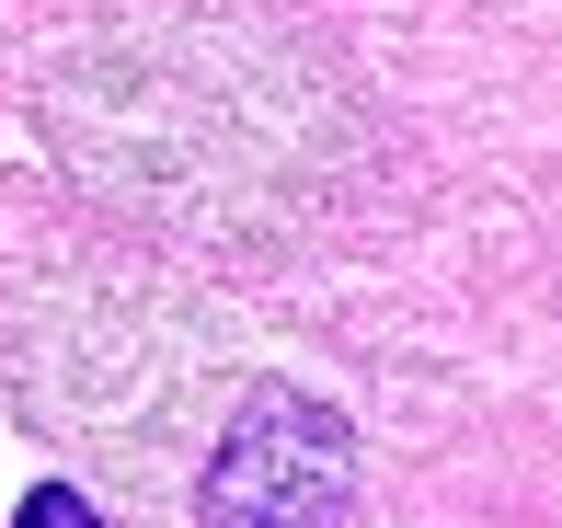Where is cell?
<instances>
[{
    "instance_id": "277c9868",
    "label": "cell",
    "mask_w": 562,
    "mask_h": 528,
    "mask_svg": "<svg viewBox=\"0 0 562 528\" xmlns=\"http://www.w3.org/2000/svg\"><path fill=\"white\" fill-rule=\"evenodd\" d=\"M12 528H104V506H92L81 483H35V494L12 506Z\"/></svg>"
},
{
    "instance_id": "6da1fadb",
    "label": "cell",
    "mask_w": 562,
    "mask_h": 528,
    "mask_svg": "<svg viewBox=\"0 0 562 528\" xmlns=\"http://www.w3.org/2000/svg\"><path fill=\"white\" fill-rule=\"evenodd\" d=\"M58 172L184 254H288L368 161L345 69L252 0H149L81 35L35 92Z\"/></svg>"
},
{
    "instance_id": "3957f363",
    "label": "cell",
    "mask_w": 562,
    "mask_h": 528,
    "mask_svg": "<svg viewBox=\"0 0 562 528\" xmlns=\"http://www.w3.org/2000/svg\"><path fill=\"white\" fill-rule=\"evenodd\" d=\"M356 425L299 380H241L195 460V528H345Z\"/></svg>"
},
{
    "instance_id": "7a4b0ae2",
    "label": "cell",
    "mask_w": 562,
    "mask_h": 528,
    "mask_svg": "<svg viewBox=\"0 0 562 528\" xmlns=\"http://www.w3.org/2000/svg\"><path fill=\"white\" fill-rule=\"evenodd\" d=\"M23 402L58 425V448L81 460H126L149 483L161 448L195 414L241 402V345L207 299H184L149 265H104V276H58L23 322Z\"/></svg>"
}]
</instances>
